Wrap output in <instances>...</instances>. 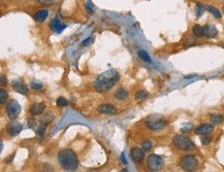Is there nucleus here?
Wrapping results in <instances>:
<instances>
[{"instance_id":"obj_18","label":"nucleus","mask_w":224,"mask_h":172,"mask_svg":"<svg viewBox=\"0 0 224 172\" xmlns=\"http://www.w3.org/2000/svg\"><path fill=\"white\" fill-rule=\"evenodd\" d=\"M210 120H211V122H212L213 125H219V124L222 123L223 117L220 114L215 112V114H212L211 115H210Z\"/></svg>"},{"instance_id":"obj_1","label":"nucleus","mask_w":224,"mask_h":172,"mask_svg":"<svg viewBox=\"0 0 224 172\" xmlns=\"http://www.w3.org/2000/svg\"><path fill=\"white\" fill-rule=\"evenodd\" d=\"M120 80V74L114 69L107 70V71L101 73L93 83V88L97 92H106L109 91L118 83Z\"/></svg>"},{"instance_id":"obj_4","label":"nucleus","mask_w":224,"mask_h":172,"mask_svg":"<svg viewBox=\"0 0 224 172\" xmlns=\"http://www.w3.org/2000/svg\"><path fill=\"white\" fill-rule=\"evenodd\" d=\"M174 144L177 146L178 148L182 149V151H191L195 148V144L189 138H187L182 135H177L174 138Z\"/></svg>"},{"instance_id":"obj_12","label":"nucleus","mask_w":224,"mask_h":172,"mask_svg":"<svg viewBox=\"0 0 224 172\" xmlns=\"http://www.w3.org/2000/svg\"><path fill=\"white\" fill-rule=\"evenodd\" d=\"M213 129H214V125H211V124H201V125L197 126L195 128V133L198 135H206V134H209L210 132H212Z\"/></svg>"},{"instance_id":"obj_9","label":"nucleus","mask_w":224,"mask_h":172,"mask_svg":"<svg viewBox=\"0 0 224 172\" xmlns=\"http://www.w3.org/2000/svg\"><path fill=\"white\" fill-rule=\"evenodd\" d=\"M130 158L133 162H141L145 158V151L141 148H133L130 151Z\"/></svg>"},{"instance_id":"obj_6","label":"nucleus","mask_w":224,"mask_h":172,"mask_svg":"<svg viewBox=\"0 0 224 172\" xmlns=\"http://www.w3.org/2000/svg\"><path fill=\"white\" fill-rule=\"evenodd\" d=\"M180 166L186 171H194L198 167V160L194 156L187 155L181 159Z\"/></svg>"},{"instance_id":"obj_16","label":"nucleus","mask_w":224,"mask_h":172,"mask_svg":"<svg viewBox=\"0 0 224 172\" xmlns=\"http://www.w3.org/2000/svg\"><path fill=\"white\" fill-rule=\"evenodd\" d=\"M48 16H49V12H48L47 9H41L35 13L33 18H34V20L37 22V23H42V22L46 21Z\"/></svg>"},{"instance_id":"obj_22","label":"nucleus","mask_w":224,"mask_h":172,"mask_svg":"<svg viewBox=\"0 0 224 172\" xmlns=\"http://www.w3.org/2000/svg\"><path fill=\"white\" fill-rule=\"evenodd\" d=\"M147 97H148V92H146L145 90H141V91L135 93V99L137 101L145 100Z\"/></svg>"},{"instance_id":"obj_2","label":"nucleus","mask_w":224,"mask_h":172,"mask_svg":"<svg viewBox=\"0 0 224 172\" xmlns=\"http://www.w3.org/2000/svg\"><path fill=\"white\" fill-rule=\"evenodd\" d=\"M58 162L66 171H75L79 167V159L71 149H62L58 154Z\"/></svg>"},{"instance_id":"obj_13","label":"nucleus","mask_w":224,"mask_h":172,"mask_svg":"<svg viewBox=\"0 0 224 172\" xmlns=\"http://www.w3.org/2000/svg\"><path fill=\"white\" fill-rule=\"evenodd\" d=\"M13 88L15 89V91L22 95H27L28 94V88L26 87V84L22 83L21 80H15L13 81Z\"/></svg>"},{"instance_id":"obj_20","label":"nucleus","mask_w":224,"mask_h":172,"mask_svg":"<svg viewBox=\"0 0 224 172\" xmlns=\"http://www.w3.org/2000/svg\"><path fill=\"white\" fill-rule=\"evenodd\" d=\"M205 8H206V10H208V12H210L212 13L214 18H216V19L221 18V13H219V10H218L217 8L211 6V5H207V6H205Z\"/></svg>"},{"instance_id":"obj_21","label":"nucleus","mask_w":224,"mask_h":172,"mask_svg":"<svg viewBox=\"0 0 224 172\" xmlns=\"http://www.w3.org/2000/svg\"><path fill=\"white\" fill-rule=\"evenodd\" d=\"M192 30H193V34L196 36V37H201V36H203V28L199 26V25H194Z\"/></svg>"},{"instance_id":"obj_10","label":"nucleus","mask_w":224,"mask_h":172,"mask_svg":"<svg viewBox=\"0 0 224 172\" xmlns=\"http://www.w3.org/2000/svg\"><path fill=\"white\" fill-rule=\"evenodd\" d=\"M65 28H66V25L61 23V21L58 18H55L52 20V22L50 23V29L53 31V32L56 33H61Z\"/></svg>"},{"instance_id":"obj_19","label":"nucleus","mask_w":224,"mask_h":172,"mask_svg":"<svg viewBox=\"0 0 224 172\" xmlns=\"http://www.w3.org/2000/svg\"><path fill=\"white\" fill-rule=\"evenodd\" d=\"M137 55H138V57H140L141 60L145 61V62H147V63H151L152 62V59L151 57L149 56V54L146 52V50H140L137 52Z\"/></svg>"},{"instance_id":"obj_15","label":"nucleus","mask_w":224,"mask_h":172,"mask_svg":"<svg viewBox=\"0 0 224 172\" xmlns=\"http://www.w3.org/2000/svg\"><path fill=\"white\" fill-rule=\"evenodd\" d=\"M44 108H46V106L44 103H34L31 105L29 111L32 115H39L44 111Z\"/></svg>"},{"instance_id":"obj_33","label":"nucleus","mask_w":224,"mask_h":172,"mask_svg":"<svg viewBox=\"0 0 224 172\" xmlns=\"http://www.w3.org/2000/svg\"><path fill=\"white\" fill-rule=\"evenodd\" d=\"M92 41H93V37H88L86 40H84L83 42H82V46L83 47H86L87 44H90V43H92Z\"/></svg>"},{"instance_id":"obj_35","label":"nucleus","mask_w":224,"mask_h":172,"mask_svg":"<svg viewBox=\"0 0 224 172\" xmlns=\"http://www.w3.org/2000/svg\"><path fill=\"white\" fill-rule=\"evenodd\" d=\"M121 160H122V163H123V164H127V161H126V158H125V154L124 153H122L121 154Z\"/></svg>"},{"instance_id":"obj_17","label":"nucleus","mask_w":224,"mask_h":172,"mask_svg":"<svg viewBox=\"0 0 224 172\" xmlns=\"http://www.w3.org/2000/svg\"><path fill=\"white\" fill-rule=\"evenodd\" d=\"M115 97H116V99L117 100H125L127 97H128V91L125 89H123V88H121V89H119L117 92H116V94H115Z\"/></svg>"},{"instance_id":"obj_14","label":"nucleus","mask_w":224,"mask_h":172,"mask_svg":"<svg viewBox=\"0 0 224 172\" xmlns=\"http://www.w3.org/2000/svg\"><path fill=\"white\" fill-rule=\"evenodd\" d=\"M203 28V36L208 38H214L218 35V30L217 28L213 25H206Z\"/></svg>"},{"instance_id":"obj_23","label":"nucleus","mask_w":224,"mask_h":172,"mask_svg":"<svg viewBox=\"0 0 224 172\" xmlns=\"http://www.w3.org/2000/svg\"><path fill=\"white\" fill-rule=\"evenodd\" d=\"M206 8L203 4L200 3H196V7H195V15H196V18H200L203 16V13H205Z\"/></svg>"},{"instance_id":"obj_29","label":"nucleus","mask_w":224,"mask_h":172,"mask_svg":"<svg viewBox=\"0 0 224 172\" xmlns=\"http://www.w3.org/2000/svg\"><path fill=\"white\" fill-rule=\"evenodd\" d=\"M67 104H68V102H67V100L65 99L64 97H59L57 99V105L59 107H64V106H66Z\"/></svg>"},{"instance_id":"obj_27","label":"nucleus","mask_w":224,"mask_h":172,"mask_svg":"<svg viewBox=\"0 0 224 172\" xmlns=\"http://www.w3.org/2000/svg\"><path fill=\"white\" fill-rule=\"evenodd\" d=\"M7 92L4 91V90H0V103L1 104H4L6 102V99H7Z\"/></svg>"},{"instance_id":"obj_7","label":"nucleus","mask_w":224,"mask_h":172,"mask_svg":"<svg viewBox=\"0 0 224 172\" xmlns=\"http://www.w3.org/2000/svg\"><path fill=\"white\" fill-rule=\"evenodd\" d=\"M6 114L8 118L12 120H16L19 117L20 112H21V106H20L19 102L15 99L10 100L6 105Z\"/></svg>"},{"instance_id":"obj_8","label":"nucleus","mask_w":224,"mask_h":172,"mask_svg":"<svg viewBox=\"0 0 224 172\" xmlns=\"http://www.w3.org/2000/svg\"><path fill=\"white\" fill-rule=\"evenodd\" d=\"M7 133L10 136H17L21 133V131L23 130V124L20 123L19 121H12L10 124H8L7 128Z\"/></svg>"},{"instance_id":"obj_26","label":"nucleus","mask_w":224,"mask_h":172,"mask_svg":"<svg viewBox=\"0 0 224 172\" xmlns=\"http://www.w3.org/2000/svg\"><path fill=\"white\" fill-rule=\"evenodd\" d=\"M46 128H47L46 124H44V123L41 122L39 126L37 127V130H36V133H37V135H39V136H42V135L44 134V132H46Z\"/></svg>"},{"instance_id":"obj_32","label":"nucleus","mask_w":224,"mask_h":172,"mask_svg":"<svg viewBox=\"0 0 224 172\" xmlns=\"http://www.w3.org/2000/svg\"><path fill=\"white\" fill-rule=\"evenodd\" d=\"M38 2H41V4H44V5H50V4H53L54 2L56 1V0H37Z\"/></svg>"},{"instance_id":"obj_28","label":"nucleus","mask_w":224,"mask_h":172,"mask_svg":"<svg viewBox=\"0 0 224 172\" xmlns=\"http://www.w3.org/2000/svg\"><path fill=\"white\" fill-rule=\"evenodd\" d=\"M86 9H87V13H93V12H94V5H93L91 0H87Z\"/></svg>"},{"instance_id":"obj_36","label":"nucleus","mask_w":224,"mask_h":172,"mask_svg":"<svg viewBox=\"0 0 224 172\" xmlns=\"http://www.w3.org/2000/svg\"><path fill=\"white\" fill-rule=\"evenodd\" d=\"M223 12H224V7H223Z\"/></svg>"},{"instance_id":"obj_25","label":"nucleus","mask_w":224,"mask_h":172,"mask_svg":"<svg viewBox=\"0 0 224 172\" xmlns=\"http://www.w3.org/2000/svg\"><path fill=\"white\" fill-rule=\"evenodd\" d=\"M30 86H31V88H32L33 90H41L42 89V84L41 83V81L39 80H32L30 83Z\"/></svg>"},{"instance_id":"obj_11","label":"nucleus","mask_w":224,"mask_h":172,"mask_svg":"<svg viewBox=\"0 0 224 172\" xmlns=\"http://www.w3.org/2000/svg\"><path fill=\"white\" fill-rule=\"evenodd\" d=\"M98 111L100 112L101 114H106V115H113L116 114L117 112V109H116L115 106H113L112 104H101L100 106L98 107Z\"/></svg>"},{"instance_id":"obj_5","label":"nucleus","mask_w":224,"mask_h":172,"mask_svg":"<svg viewBox=\"0 0 224 172\" xmlns=\"http://www.w3.org/2000/svg\"><path fill=\"white\" fill-rule=\"evenodd\" d=\"M147 165H148V168L150 171L157 172V171H160L163 168L164 162H163V159L160 156L152 154L147 159Z\"/></svg>"},{"instance_id":"obj_31","label":"nucleus","mask_w":224,"mask_h":172,"mask_svg":"<svg viewBox=\"0 0 224 172\" xmlns=\"http://www.w3.org/2000/svg\"><path fill=\"white\" fill-rule=\"evenodd\" d=\"M201 143H203V145H208L210 142H211V137L210 136H207V134L205 135L203 137H201Z\"/></svg>"},{"instance_id":"obj_30","label":"nucleus","mask_w":224,"mask_h":172,"mask_svg":"<svg viewBox=\"0 0 224 172\" xmlns=\"http://www.w3.org/2000/svg\"><path fill=\"white\" fill-rule=\"evenodd\" d=\"M191 128H192L191 124H185V125H183V127L181 128V131H182L183 133H188V132H190V130H191Z\"/></svg>"},{"instance_id":"obj_3","label":"nucleus","mask_w":224,"mask_h":172,"mask_svg":"<svg viewBox=\"0 0 224 172\" xmlns=\"http://www.w3.org/2000/svg\"><path fill=\"white\" fill-rule=\"evenodd\" d=\"M146 125L152 131H160L166 126V120L163 115L154 114L146 119Z\"/></svg>"},{"instance_id":"obj_34","label":"nucleus","mask_w":224,"mask_h":172,"mask_svg":"<svg viewBox=\"0 0 224 172\" xmlns=\"http://www.w3.org/2000/svg\"><path fill=\"white\" fill-rule=\"evenodd\" d=\"M0 83H1V86L4 87L7 84V78L5 75H1V80H0Z\"/></svg>"},{"instance_id":"obj_24","label":"nucleus","mask_w":224,"mask_h":172,"mask_svg":"<svg viewBox=\"0 0 224 172\" xmlns=\"http://www.w3.org/2000/svg\"><path fill=\"white\" fill-rule=\"evenodd\" d=\"M153 148V144L151 141H149V140H147V141H144L141 143V148L145 151V153H149L150 151Z\"/></svg>"}]
</instances>
